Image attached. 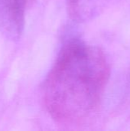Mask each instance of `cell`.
<instances>
[{"mask_svg": "<svg viewBox=\"0 0 130 131\" xmlns=\"http://www.w3.org/2000/svg\"><path fill=\"white\" fill-rule=\"evenodd\" d=\"M116 0H66L67 12L72 20L82 23L94 19Z\"/></svg>", "mask_w": 130, "mask_h": 131, "instance_id": "cell-3", "label": "cell"}, {"mask_svg": "<svg viewBox=\"0 0 130 131\" xmlns=\"http://www.w3.org/2000/svg\"><path fill=\"white\" fill-rule=\"evenodd\" d=\"M26 0H0V31L8 38L18 40L25 25Z\"/></svg>", "mask_w": 130, "mask_h": 131, "instance_id": "cell-2", "label": "cell"}, {"mask_svg": "<svg viewBox=\"0 0 130 131\" xmlns=\"http://www.w3.org/2000/svg\"><path fill=\"white\" fill-rule=\"evenodd\" d=\"M110 77L103 51L74 38L62 46L44 86L46 108L53 119L75 124L98 107Z\"/></svg>", "mask_w": 130, "mask_h": 131, "instance_id": "cell-1", "label": "cell"}]
</instances>
